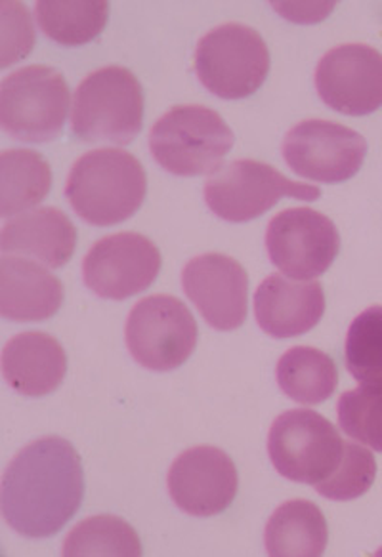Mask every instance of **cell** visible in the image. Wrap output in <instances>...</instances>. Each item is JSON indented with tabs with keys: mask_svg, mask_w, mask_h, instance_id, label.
Returning <instances> with one entry per match:
<instances>
[{
	"mask_svg": "<svg viewBox=\"0 0 382 557\" xmlns=\"http://www.w3.org/2000/svg\"><path fill=\"white\" fill-rule=\"evenodd\" d=\"M85 473L75 447L62 437H42L10 462L2 478V516L17 534L48 539L77 513Z\"/></svg>",
	"mask_w": 382,
	"mask_h": 557,
	"instance_id": "1",
	"label": "cell"
},
{
	"mask_svg": "<svg viewBox=\"0 0 382 557\" xmlns=\"http://www.w3.org/2000/svg\"><path fill=\"white\" fill-rule=\"evenodd\" d=\"M148 191L140 161L125 149L88 151L73 164L65 186L78 216L98 227L121 224L138 212Z\"/></svg>",
	"mask_w": 382,
	"mask_h": 557,
	"instance_id": "2",
	"label": "cell"
},
{
	"mask_svg": "<svg viewBox=\"0 0 382 557\" xmlns=\"http://www.w3.org/2000/svg\"><path fill=\"white\" fill-rule=\"evenodd\" d=\"M144 123V90L133 71L118 65L94 71L78 85L71 131L83 144H131Z\"/></svg>",
	"mask_w": 382,
	"mask_h": 557,
	"instance_id": "3",
	"label": "cell"
},
{
	"mask_svg": "<svg viewBox=\"0 0 382 557\" xmlns=\"http://www.w3.org/2000/svg\"><path fill=\"white\" fill-rule=\"evenodd\" d=\"M234 148V132L226 121L205 106H176L149 132V151L174 176H201L219 172Z\"/></svg>",
	"mask_w": 382,
	"mask_h": 557,
	"instance_id": "4",
	"label": "cell"
},
{
	"mask_svg": "<svg viewBox=\"0 0 382 557\" xmlns=\"http://www.w3.org/2000/svg\"><path fill=\"white\" fill-rule=\"evenodd\" d=\"M70 103V86L60 71L29 65L0 85V126L25 144H48L63 131Z\"/></svg>",
	"mask_w": 382,
	"mask_h": 557,
	"instance_id": "5",
	"label": "cell"
},
{
	"mask_svg": "<svg viewBox=\"0 0 382 557\" xmlns=\"http://www.w3.org/2000/svg\"><path fill=\"white\" fill-rule=\"evenodd\" d=\"M270 50L249 25L224 24L207 33L196 52V73L207 90L242 100L264 85Z\"/></svg>",
	"mask_w": 382,
	"mask_h": 557,
	"instance_id": "6",
	"label": "cell"
},
{
	"mask_svg": "<svg viewBox=\"0 0 382 557\" xmlns=\"http://www.w3.org/2000/svg\"><path fill=\"white\" fill-rule=\"evenodd\" d=\"M268 453L283 478L316 487L336 472L344 442L328 418L313 410H287L273 420Z\"/></svg>",
	"mask_w": 382,
	"mask_h": 557,
	"instance_id": "7",
	"label": "cell"
},
{
	"mask_svg": "<svg viewBox=\"0 0 382 557\" xmlns=\"http://www.w3.org/2000/svg\"><path fill=\"white\" fill-rule=\"evenodd\" d=\"M318 187L285 178L270 164L242 159L214 172L205 184V201L226 222H250L278 205L283 197L303 201L320 199Z\"/></svg>",
	"mask_w": 382,
	"mask_h": 557,
	"instance_id": "8",
	"label": "cell"
},
{
	"mask_svg": "<svg viewBox=\"0 0 382 557\" xmlns=\"http://www.w3.org/2000/svg\"><path fill=\"white\" fill-rule=\"evenodd\" d=\"M126 346L149 371L169 372L186 363L197 346V323L186 304L169 295L144 298L126 321Z\"/></svg>",
	"mask_w": 382,
	"mask_h": 557,
	"instance_id": "9",
	"label": "cell"
},
{
	"mask_svg": "<svg viewBox=\"0 0 382 557\" xmlns=\"http://www.w3.org/2000/svg\"><path fill=\"white\" fill-rule=\"evenodd\" d=\"M366 156V138L333 121H303L291 128L283 139L285 163L298 176L323 184H338L354 178Z\"/></svg>",
	"mask_w": 382,
	"mask_h": 557,
	"instance_id": "10",
	"label": "cell"
},
{
	"mask_svg": "<svg viewBox=\"0 0 382 557\" xmlns=\"http://www.w3.org/2000/svg\"><path fill=\"white\" fill-rule=\"evenodd\" d=\"M266 248L273 265L289 278L310 281L335 262L341 237L335 224L313 209H287L272 218Z\"/></svg>",
	"mask_w": 382,
	"mask_h": 557,
	"instance_id": "11",
	"label": "cell"
},
{
	"mask_svg": "<svg viewBox=\"0 0 382 557\" xmlns=\"http://www.w3.org/2000/svg\"><path fill=\"white\" fill-rule=\"evenodd\" d=\"M161 252L140 233H115L94 243L83 262L86 287L108 300H126L153 285Z\"/></svg>",
	"mask_w": 382,
	"mask_h": 557,
	"instance_id": "12",
	"label": "cell"
},
{
	"mask_svg": "<svg viewBox=\"0 0 382 557\" xmlns=\"http://www.w3.org/2000/svg\"><path fill=\"white\" fill-rule=\"evenodd\" d=\"M316 86L338 113L369 115L382 108V54L367 45L333 48L318 63Z\"/></svg>",
	"mask_w": 382,
	"mask_h": 557,
	"instance_id": "13",
	"label": "cell"
},
{
	"mask_svg": "<svg viewBox=\"0 0 382 557\" xmlns=\"http://www.w3.org/2000/svg\"><path fill=\"white\" fill-rule=\"evenodd\" d=\"M237 470L224 450L201 445L182 453L169 472V493L180 510L212 518L230 508L237 495Z\"/></svg>",
	"mask_w": 382,
	"mask_h": 557,
	"instance_id": "14",
	"label": "cell"
},
{
	"mask_svg": "<svg viewBox=\"0 0 382 557\" xmlns=\"http://www.w3.org/2000/svg\"><path fill=\"white\" fill-rule=\"evenodd\" d=\"M182 287L212 329L235 331L245 323L249 277L235 258L197 256L184 268Z\"/></svg>",
	"mask_w": 382,
	"mask_h": 557,
	"instance_id": "15",
	"label": "cell"
},
{
	"mask_svg": "<svg viewBox=\"0 0 382 557\" xmlns=\"http://www.w3.org/2000/svg\"><path fill=\"white\" fill-rule=\"evenodd\" d=\"M325 295L318 281L270 275L255 295L258 325L273 338L300 336L320 323Z\"/></svg>",
	"mask_w": 382,
	"mask_h": 557,
	"instance_id": "16",
	"label": "cell"
},
{
	"mask_svg": "<svg viewBox=\"0 0 382 557\" xmlns=\"http://www.w3.org/2000/svg\"><path fill=\"white\" fill-rule=\"evenodd\" d=\"M63 302V285L47 265L22 256L0 260V315L10 321L32 323L58 313Z\"/></svg>",
	"mask_w": 382,
	"mask_h": 557,
	"instance_id": "17",
	"label": "cell"
},
{
	"mask_svg": "<svg viewBox=\"0 0 382 557\" xmlns=\"http://www.w3.org/2000/svg\"><path fill=\"white\" fill-rule=\"evenodd\" d=\"M77 247V230L58 209H35L9 218L2 227L4 256L33 258L47 268H63Z\"/></svg>",
	"mask_w": 382,
	"mask_h": 557,
	"instance_id": "18",
	"label": "cell"
},
{
	"mask_svg": "<svg viewBox=\"0 0 382 557\" xmlns=\"http://www.w3.org/2000/svg\"><path fill=\"white\" fill-rule=\"evenodd\" d=\"M67 357L62 344L47 333H22L2 351V374L17 394L42 397L62 386Z\"/></svg>",
	"mask_w": 382,
	"mask_h": 557,
	"instance_id": "19",
	"label": "cell"
},
{
	"mask_svg": "<svg viewBox=\"0 0 382 557\" xmlns=\"http://www.w3.org/2000/svg\"><path fill=\"white\" fill-rule=\"evenodd\" d=\"M264 539L272 557L323 556L328 548V521L310 500H289L273 511Z\"/></svg>",
	"mask_w": 382,
	"mask_h": 557,
	"instance_id": "20",
	"label": "cell"
},
{
	"mask_svg": "<svg viewBox=\"0 0 382 557\" xmlns=\"http://www.w3.org/2000/svg\"><path fill=\"white\" fill-rule=\"evenodd\" d=\"M52 171L32 149H7L0 156V214L14 218L47 199Z\"/></svg>",
	"mask_w": 382,
	"mask_h": 557,
	"instance_id": "21",
	"label": "cell"
},
{
	"mask_svg": "<svg viewBox=\"0 0 382 557\" xmlns=\"http://www.w3.org/2000/svg\"><path fill=\"white\" fill-rule=\"evenodd\" d=\"M278 384L293 401L320 405L335 394L338 372L335 361L328 354L308 346H297L281 357Z\"/></svg>",
	"mask_w": 382,
	"mask_h": 557,
	"instance_id": "22",
	"label": "cell"
},
{
	"mask_svg": "<svg viewBox=\"0 0 382 557\" xmlns=\"http://www.w3.org/2000/svg\"><path fill=\"white\" fill-rule=\"evenodd\" d=\"M35 16L47 37L77 47L96 39L110 16L108 2H39Z\"/></svg>",
	"mask_w": 382,
	"mask_h": 557,
	"instance_id": "23",
	"label": "cell"
},
{
	"mask_svg": "<svg viewBox=\"0 0 382 557\" xmlns=\"http://www.w3.org/2000/svg\"><path fill=\"white\" fill-rule=\"evenodd\" d=\"M63 556H141L140 539L123 519L96 516L67 534Z\"/></svg>",
	"mask_w": 382,
	"mask_h": 557,
	"instance_id": "24",
	"label": "cell"
},
{
	"mask_svg": "<svg viewBox=\"0 0 382 557\" xmlns=\"http://www.w3.org/2000/svg\"><path fill=\"white\" fill-rule=\"evenodd\" d=\"M346 367L361 386L382 389V308L363 311L352 323Z\"/></svg>",
	"mask_w": 382,
	"mask_h": 557,
	"instance_id": "25",
	"label": "cell"
},
{
	"mask_svg": "<svg viewBox=\"0 0 382 557\" xmlns=\"http://www.w3.org/2000/svg\"><path fill=\"white\" fill-rule=\"evenodd\" d=\"M338 422L352 440L382 453V389L359 386L343 394Z\"/></svg>",
	"mask_w": 382,
	"mask_h": 557,
	"instance_id": "26",
	"label": "cell"
},
{
	"mask_svg": "<svg viewBox=\"0 0 382 557\" xmlns=\"http://www.w3.org/2000/svg\"><path fill=\"white\" fill-rule=\"evenodd\" d=\"M377 475V462L369 450L344 443V455L336 472L316 485V491L329 500H354L358 496L366 495L373 485Z\"/></svg>",
	"mask_w": 382,
	"mask_h": 557,
	"instance_id": "27",
	"label": "cell"
},
{
	"mask_svg": "<svg viewBox=\"0 0 382 557\" xmlns=\"http://www.w3.org/2000/svg\"><path fill=\"white\" fill-rule=\"evenodd\" d=\"M2 70L10 67V63L22 60L29 54L35 45V32L27 10L20 2H2Z\"/></svg>",
	"mask_w": 382,
	"mask_h": 557,
	"instance_id": "28",
	"label": "cell"
},
{
	"mask_svg": "<svg viewBox=\"0 0 382 557\" xmlns=\"http://www.w3.org/2000/svg\"><path fill=\"white\" fill-rule=\"evenodd\" d=\"M379 556H382V549H381V552H379Z\"/></svg>",
	"mask_w": 382,
	"mask_h": 557,
	"instance_id": "29",
	"label": "cell"
}]
</instances>
